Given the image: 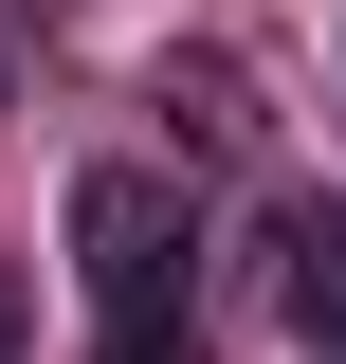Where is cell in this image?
I'll return each instance as SVG.
<instances>
[{
  "label": "cell",
  "mask_w": 346,
  "mask_h": 364,
  "mask_svg": "<svg viewBox=\"0 0 346 364\" xmlns=\"http://www.w3.org/2000/svg\"><path fill=\"white\" fill-rule=\"evenodd\" d=\"M182 182L146 164H91L73 182V273H91V346L110 364H201V328H182Z\"/></svg>",
  "instance_id": "cell-1"
},
{
  "label": "cell",
  "mask_w": 346,
  "mask_h": 364,
  "mask_svg": "<svg viewBox=\"0 0 346 364\" xmlns=\"http://www.w3.org/2000/svg\"><path fill=\"white\" fill-rule=\"evenodd\" d=\"M292 328H310V346H346V200L310 219V273H292Z\"/></svg>",
  "instance_id": "cell-2"
},
{
  "label": "cell",
  "mask_w": 346,
  "mask_h": 364,
  "mask_svg": "<svg viewBox=\"0 0 346 364\" xmlns=\"http://www.w3.org/2000/svg\"><path fill=\"white\" fill-rule=\"evenodd\" d=\"M0 364H19V273H0Z\"/></svg>",
  "instance_id": "cell-3"
},
{
  "label": "cell",
  "mask_w": 346,
  "mask_h": 364,
  "mask_svg": "<svg viewBox=\"0 0 346 364\" xmlns=\"http://www.w3.org/2000/svg\"><path fill=\"white\" fill-rule=\"evenodd\" d=\"M328 364H346V346H328Z\"/></svg>",
  "instance_id": "cell-4"
}]
</instances>
